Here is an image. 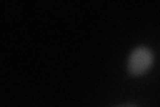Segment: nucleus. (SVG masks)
<instances>
[{
  "label": "nucleus",
  "instance_id": "nucleus-1",
  "mask_svg": "<svg viewBox=\"0 0 160 107\" xmlns=\"http://www.w3.org/2000/svg\"><path fill=\"white\" fill-rule=\"evenodd\" d=\"M153 55L152 51L147 47H136L131 54H129L127 70L131 75H142L152 66Z\"/></svg>",
  "mask_w": 160,
  "mask_h": 107
},
{
  "label": "nucleus",
  "instance_id": "nucleus-2",
  "mask_svg": "<svg viewBox=\"0 0 160 107\" xmlns=\"http://www.w3.org/2000/svg\"><path fill=\"white\" fill-rule=\"evenodd\" d=\"M116 107H136L133 104H122V106H116Z\"/></svg>",
  "mask_w": 160,
  "mask_h": 107
}]
</instances>
